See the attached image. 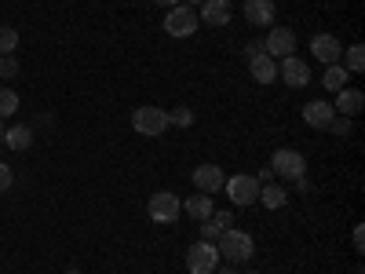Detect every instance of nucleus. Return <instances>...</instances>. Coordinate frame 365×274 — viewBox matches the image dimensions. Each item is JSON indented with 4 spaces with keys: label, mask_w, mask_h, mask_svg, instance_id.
I'll use <instances>...</instances> for the list:
<instances>
[{
    "label": "nucleus",
    "mask_w": 365,
    "mask_h": 274,
    "mask_svg": "<svg viewBox=\"0 0 365 274\" xmlns=\"http://www.w3.org/2000/svg\"><path fill=\"white\" fill-rule=\"evenodd\" d=\"M216 253H220V260H227V263H249V260L256 256V241H252L249 230H234V227H230V230L220 234Z\"/></svg>",
    "instance_id": "obj_1"
},
{
    "label": "nucleus",
    "mask_w": 365,
    "mask_h": 274,
    "mask_svg": "<svg viewBox=\"0 0 365 274\" xmlns=\"http://www.w3.org/2000/svg\"><path fill=\"white\" fill-rule=\"evenodd\" d=\"M197 8H190V4H175V8H168V15H165V34L168 37H175V41H187V37H194L197 34Z\"/></svg>",
    "instance_id": "obj_2"
},
{
    "label": "nucleus",
    "mask_w": 365,
    "mask_h": 274,
    "mask_svg": "<svg viewBox=\"0 0 365 274\" xmlns=\"http://www.w3.org/2000/svg\"><path fill=\"white\" fill-rule=\"evenodd\" d=\"M132 128L139 136H146V139L165 136L172 128L168 125V110H161V106H139V110H132Z\"/></svg>",
    "instance_id": "obj_3"
},
{
    "label": "nucleus",
    "mask_w": 365,
    "mask_h": 274,
    "mask_svg": "<svg viewBox=\"0 0 365 274\" xmlns=\"http://www.w3.org/2000/svg\"><path fill=\"white\" fill-rule=\"evenodd\" d=\"M146 212H150V220H154V223H168L172 227L182 216V198L172 194V191H158V194H150Z\"/></svg>",
    "instance_id": "obj_4"
},
{
    "label": "nucleus",
    "mask_w": 365,
    "mask_h": 274,
    "mask_svg": "<svg viewBox=\"0 0 365 274\" xmlns=\"http://www.w3.org/2000/svg\"><path fill=\"white\" fill-rule=\"evenodd\" d=\"M270 168H274V176H282V179H299L303 172H307V158H303L299 150L282 146V150H274Z\"/></svg>",
    "instance_id": "obj_5"
},
{
    "label": "nucleus",
    "mask_w": 365,
    "mask_h": 274,
    "mask_svg": "<svg viewBox=\"0 0 365 274\" xmlns=\"http://www.w3.org/2000/svg\"><path fill=\"white\" fill-rule=\"evenodd\" d=\"M216 267H220V253L212 241H194L187 249V270L190 274H212Z\"/></svg>",
    "instance_id": "obj_6"
},
{
    "label": "nucleus",
    "mask_w": 365,
    "mask_h": 274,
    "mask_svg": "<svg viewBox=\"0 0 365 274\" xmlns=\"http://www.w3.org/2000/svg\"><path fill=\"white\" fill-rule=\"evenodd\" d=\"M223 187H227V198L234 205H256V198H259V179L256 176H245V172L230 176Z\"/></svg>",
    "instance_id": "obj_7"
},
{
    "label": "nucleus",
    "mask_w": 365,
    "mask_h": 274,
    "mask_svg": "<svg viewBox=\"0 0 365 274\" xmlns=\"http://www.w3.org/2000/svg\"><path fill=\"white\" fill-rule=\"evenodd\" d=\"M263 51H267L270 59L292 55V51H296V34H292L289 26H270V34L263 37Z\"/></svg>",
    "instance_id": "obj_8"
},
{
    "label": "nucleus",
    "mask_w": 365,
    "mask_h": 274,
    "mask_svg": "<svg viewBox=\"0 0 365 274\" xmlns=\"http://www.w3.org/2000/svg\"><path fill=\"white\" fill-rule=\"evenodd\" d=\"M278 77L289 88H307L311 84V66L303 63L299 55H285V59H278Z\"/></svg>",
    "instance_id": "obj_9"
},
{
    "label": "nucleus",
    "mask_w": 365,
    "mask_h": 274,
    "mask_svg": "<svg viewBox=\"0 0 365 274\" xmlns=\"http://www.w3.org/2000/svg\"><path fill=\"white\" fill-rule=\"evenodd\" d=\"M194 187L201 191V194H216V191H223V183H227V172L220 168V165H212V161H205V165H197L194 168Z\"/></svg>",
    "instance_id": "obj_10"
},
{
    "label": "nucleus",
    "mask_w": 365,
    "mask_h": 274,
    "mask_svg": "<svg viewBox=\"0 0 365 274\" xmlns=\"http://www.w3.org/2000/svg\"><path fill=\"white\" fill-rule=\"evenodd\" d=\"M311 51H314L318 63H325V66L344 63V44L332 37V34H314V37H311Z\"/></svg>",
    "instance_id": "obj_11"
},
{
    "label": "nucleus",
    "mask_w": 365,
    "mask_h": 274,
    "mask_svg": "<svg viewBox=\"0 0 365 274\" xmlns=\"http://www.w3.org/2000/svg\"><path fill=\"white\" fill-rule=\"evenodd\" d=\"M249 73H252L256 84H274V81H278V59H270L267 51L263 55H252L249 59Z\"/></svg>",
    "instance_id": "obj_12"
},
{
    "label": "nucleus",
    "mask_w": 365,
    "mask_h": 274,
    "mask_svg": "<svg viewBox=\"0 0 365 274\" xmlns=\"http://www.w3.org/2000/svg\"><path fill=\"white\" fill-rule=\"evenodd\" d=\"M332 110H336L340 117H358L365 110V96L358 88H340L336 91V103H332Z\"/></svg>",
    "instance_id": "obj_13"
},
{
    "label": "nucleus",
    "mask_w": 365,
    "mask_h": 274,
    "mask_svg": "<svg viewBox=\"0 0 365 274\" xmlns=\"http://www.w3.org/2000/svg\"><path fill=\"white\" fill-rule=\"evenodd\" d=\"M230 227H234V216H230V212H212L208 220H201V241H212V245H216L220 234L230 230Z\"/></svg>",
    "instance_id": "obj_14"
},
{
    "label": "nucleus",
    "mask_w": 365,
    "mask_h": 274,
    "mask_svg": "<svg viewBox=\"0 0 365 274\" xmlns=\"http://www.w3.org/2000/svg\"><path fill=\"white\" fill-rule=\"evenodd\" d=\"M197 19H201L205 26H227V22H230V0H205L201 11H197Z\"/></svg>",
    "instance_id": "obj_15"
},
{
    "label": "nucleus",
    "mask_w": 365,
    "mask_h": 274,
    "mask_svg": "<svg viewBox=\"0 0 365 274\" xmlns=\"http://www.w3.org/2000/svg\"><path fill=\"white\" fill-rule=\"evenodd\" d=\"M332 117H336V110H332V103H325V99H314V103L303 106V121H307L311 128H329Z\"/></svg>",
    "instance_id": "obj_16"
},
{
    "label": "nucleus",
    "mask_w": 365,
    "mask_h": 274,
    "mask_svg": "<svg viewBox=\"0 0 365 274\" xmlns=\"http://www.w3.org/2000/svg\"><path fill=\"white\" fill-rule=\"evenodd\" d=\"M245 22H252L256 29L274 22V0H245Z\"/></svg>",
    "instance_id": "obj_17"
},
{
    "label": "nucleus",
    "mask_w": 365,
    "mask_h": 274,
    "mask_svg": "<svg viewBox=\"0 0 365 274\" xmlns=\"http://www.w3.org/2000/svg\"><path fill=\"white\" fill-rule=\"evenodd\" d=\"M263 208H285V201H289V194H285V187H278V183H263L259 187V198H256Z\"/></svg>",
    "instance_id": "obj_18"
},
{
    "label": "nucleus",
    "mask_w": 365,
    "mask_h": 274,
    "mask_svg": "<svg viewBox=\"0 0 365 274\" xmlns=\"http://www.w3.org/2000/svg\"><path fill=\"white\" fill-rule=\"evenodd\" d=\"M182 212H187V216H194L197 223L208 220L212 212H216V208H212V194H194V198H187V201H182Z\"/></svg>",
    "instance_id": "obj_19"
},
{
    "label": "nucleus",
    "mask_w": 365,
    "mask_h": 274,
    "mask_svg": "<svg viewBox=\"0 0 365 274\" xmlns=\"http://www.w3.org/2000/svg\"><path fill=\"white\" fill-rule=\"evenodd\" d=\"M4 143H8L11 150H19V154H22V150L34 146V128H29V125H15L11 132H4Z\"/></svg>",
    "instance_id": "obj_20"
},
{
    "label": "nucleus",
    "mask_w": 365,
    "mask_h": 274,
    "mask_svg": "<svg viewBox=\"0 0 365 274\" xmlns=\"http://www.w3.org/2000/svg\"><path fill=\"white\" fill-rule=\"evenodd\" d=\"M347 81H351V73L344 70V63H332V66H325L322 84H325L329 91H340V88H347Z\"/></svg>",
    "instance_id": "obj_21"
},
{
    "label": "nucleus",
    "mask_w": 365,
    "mask_h": 274,
    "mask_svg": "<svg viewBox=\"0 0 365 274\" xmlns=\"http://www.w3.org/2000/svg\"><path fill=\"white\" fill-rule=\"evenodd\" d=\"M168 125L190 128V125H194V110H190V106H172V110H168Z\"/></svg>",
    "instance_id": "obj_22"
},
{
    "label": "nucleus",
    "mask_w": 365,
    "mask_h": 274,
    "mask_svg": "<svg viewBox=\"0 0 365 274\" xmlns=\"http://www.w3.org/2000/svg\"><path fill=\"white\" fill-rule=\"evenodd\" d=\"M15 48H19V29L0 26V55H15Z\"/></svg>",
    "instance_id": "obj_23"
},
{
    "label": "nucleus",
    "mask_w": 365,
    "mask_h": 274,
    "mask_svg": "<svg viewBox=\"0 0 365 274\" xmlns=\"http://www.w3.org/2000/svg\"><path fill=\"white\" fill-rule=\"evenodd\" d=\"M347 73H361L365 70V48L361 44H351L347 48V66H344Z\"/></svg>",
    "instance_id": "obj_24"
},
{
    "label": "nucleus",
    "mask_w": 365,
    "mask_h": 274,
    "mask_svg": "<svg viewBox=\"0 0 365 274\" xmlns=\"http://www.w3.org/2000/svg\"><path fill=\"white\" fill-rule=\"evenodd\" d=\"M15 110H19V96H15L11 88H0V121L11 117Z\"/></svg>",
    "instance_id": "obj_25"
},
{
    "label": "nucleus",
    "mask_w": 365,
    "mask_h": 274,
    "mask_svg": "<svg viewBox=\"0 0 365 274\" xmlns=\"http://www.w3.org/2000/svg\"><path fill=\"white\" fill-rule=\"evenodd\" d=\"M0 77H4V81L19 77V59L15 55H0Z\"/></svg>",
    "instance_id": "obj_26"
},
{
    "label": "nucleus",
    "mask_w": 365,
    "mask_h": 274,
    "mask_svg": "<svg viewBox=\"0 0 365 274\" xmlns=\"http://www.w3.org/2000/svg\"><path fill=\"white\" fill-rule=\"evenodd\" d=\"M325 132H332V136H351V117H340V113H336V117L329 121Z\"/></svg>",
    "instance_id": "obj_27"
},
{
    "label": "nucleus",
    "mask_w": 365,
    "mask_h": 274,
    "mask_svg": "<svg viewBox=\"0 0 365 274\" xmlns=\"http://www.w3.org/2000/svg\"><path fill=\"white\" fill-rule=\"evenodd\" d=\"M11 165H4V161H0V194H4V191H11Z\"/></svg>",
    "instance_id": "obj_28"
},
{
    "label": "nucleus",
    "mask_w": 365,
    "mask_h": 274,
    "mask_svg": "<svg viewBox=\"0 0 365 274\" xmlns=\"http://www.w3.org/2000/svg\"><path fill=\"white\" fill-rule=\"evenodd\" d=\"M351 241H354V253L361 256V253H365V227H361V223L354 227V234H351Z\"/></svg>",
    "instance_id": "obj_29"
},
{
    "label": "nucleus",
    "mask_w": 365,
    "mask_h": 274,
    "mask_svg": "<svg viewBox=\"0 0 365 274\" xmlns=\"http://www.w3.org/2000/svg\"><path fill=\"white\" fill-rule=\"evenodd\" d=\"M256 179H259V187H263V183H274L278 176H274V168L267 165V168H259V172H256Z\"/></svg>",
    "instance_id": "obj_30"
},
{
    "label": "nucleus",
    "mask_w": 365,
    "mask_h": 274,
    "mask_svg": "<svg viewBox=\"0 0 365 274\" xmlns=\"http://www.w3.org/2000/svg\"><path fill=\"white\" fill-rule=\"evenodd\" d=\"M245 55H249V59H252V55H263V41H249V44H245Z\"/></svg>",
    "instance_id": "obj_31"
},
{
    "label": "nucleus",
    "mask_w": 365,
    "mask_h": 274,
    "mask_svg": "<svg viewBox=\"0 0 365 274\" xmlns=\"http://www.w3.org/2000/svg\"><path fill=\"white\" fill-rule=\"evenodd\" d=\"M154 4H161V8H175V4H182V0H154Z\"/></svg>",
    "instance_id": "obj_32"
},
{
    "label": "nucleus",
    "mask_w": 365,
    "mask_h": 274,
    "mask_svg": "<svg viewBox=\"0 0 365 274\" xmlns=\"http://www.w3.org/2000/svg\"><path fill=\"white\" fill-rule=\"evenodd\" d=\"M212 274H237V270H234V267H223V270L216 267V270H212Z\"/></svg>",
    "instance_id": "obj_33"
},
{
    "label": "nucleus",
    "mask_w": 365,
    "mask_h": 274,
    "mask_svg": "<svg viewBox=\"0 0 365 274\" xmlns=\"http://www.w3.org/2000/svg\"><path fill=\"white\" fill-rule=\"evenodd\" d=\"M187 4H190V8H201V4H205V0H187Z\"/></svg>",
    "instance_id": "obj_34"
},
{
    "label": "nucleus",
    "mask_w": 365,
    "mask_h": 274,
    "mask_svg": "<svg viewBox=\"0 0 365 274\" xmlns=\"http://www.w3.org/2000/svg\"><path fill=\"white\" fill-rule=\"evenodd\" d=\"M0 143H4V125H0Z\"/></svg>",
    "instance_id": "obj_35"
},
{
    "label": "nucleus",
    "mask_w": 365,
    "mask_h": 274,
    "mask_svg": "<svg viewBox=\"0 0 365 274\" xmlns=\"http://www.w3.org/2000/svg\"><path fill=\"white\" fill-rule=\"evenodd\" d=\"M66 274H81V270H66Z\"/></svg>",
    "instance_id": "obj_36"
},
{
    "label": "nucleus",
    "mask_w": 365,
    "mask_h": 274,
    "mask_svg": "<svg viewBox=\"0 0 365 274\" xmlns=\"http://www.w3.org/2000/svg\"><path fill=\"white\" fill-rule=\"evenodd\" d=\"M249 274H256V270H249Z\"/></svg>",
    "instance_id": "obj_37"
}]
</instances>
